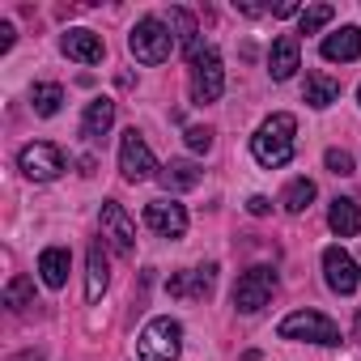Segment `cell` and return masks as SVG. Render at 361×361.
<instances>
[{"label":"cell","instance_id":"obj_1","mask_svg":"<svg viewBox=\"0 0 361 361\" xmlns=\"http://www.w3.org/2000/svg\"><path fill=\"white\" fill-rule=\"evenodd\" d=\"M293 149H298V119L285 115V111L268 115V119L255 128V136H251V153H255V161L268 166V170L285 166V161L293 157Z\"/></svg>","mask_w":361,"mask_h":361},{"label":"cell","instance_id":"obj_2","mask_svg":"<svg viewBox=\"0 0 361 361\" xmlns=\"http://www.w3.org/2000/svg\"><path fill=\"white\" fill-rule=\"evenodd\" d=\"M136 353H140V361H178V353H183V327H178V319H170V314L149 319L145 331L136 336Z\"/></svg>","mask_w":361,"mask_h":361},{"label":"cell","instance_id":"obj_3","mask_svg":"<svg viewBox=\"0 0 361 361\" xmlns=\"http://www.w3.org/2000/svg\"><path fill=\"white\" fill-rule=\"evenodd\" d=\"M174 47H178V43H174L170 26H166L161 18H140V22L132 26V35H128V51H132L140 64H166Z\"/></svg>","mask_w":361,"mask_h":361},{"label":"cell","instance_id":"obj_4","mask_svg":"<svg viewBox=\"0 0 361 361\" xmlns=\"http://www.w3.org/2000/svg\"><path fill=\"white\" fill-rule=\"evenodd\" d=\"M226 94V68H221V51L217 47H200L192 56V102L209 106Z\"/></svg>","mask_w":361,"mask_h":361},{"label":"cell","instance_id":"obj_5","mask_svg":"<svg viewBox=\"0 0 361 361\" xmlns=\"http://www.w3.org/2000/svg\"><path fill=\"white\" fill-rule=\"evenodd\" d=\"M272 293H276V272H272L268 264H255V268H247V272L238 276V285H234V310H238V314H259V310L272 302Z\"/></svg>","mask_w":361,"mask_h":361},{"label":"cell","instance_id":"obj_6","mask_svg":"<svg viewBox=\"0 0 361 361\" xmlns=\"http://www.w3.org/2000/svg\"><path fill=\"white\" fill-rule=\"evenodd\" d=\"M281 340H310V344H340V327L319 310H293L281 319Z\"/></svg>","mask_w":361,"mask_h":361},{"label":"cell","instance_id":"obj_7","mask_svg":"<svg viewBox=\"0 0 361 361\" xmlns=\"http://www.w3.org/2000/svg\"><path fill=\"white\" fill-rule=\"evenodd\" d=\"M119 170H123V178H128V183H145V178L161 174V170H157V157H153V149L145 145V136H140L136 128H128V132L119 136Z\"/></svg>","mask_w":361,"mask_h":361},{"label":"cell","instance_id":"obj_8","mask_svg":"<svg viewBox=\"0 0 361 361\" xmlns=\"http://www.w3.org/2000/svg\"><path fill=\"white\" fill-rule=\"evenodd\" d=\"M18 166L26 178H35V183H51V178L64 174V153L51 145V140H35L18 153Z\"/></svg>","mask_w":361,"mask_h":361},{"label":"cell","instance_id":"obj_9","mask_svg":"<svg viewBox=\"0 0 361 361\" xmlns=\"http://www.w3.org/2000/svg\"><path fill=\"white\" fill-rule=\"evenodd\" d=\"M323 281H327V289L331 293H357V285H361V268H357V259L344 251V247H327L323 251Z\"/></svg>","mask_w":361,"mask_h":361},{"label":"cell","instance_id":"obj_10","mask_svg":"<svg viewBox=\"0 0 361 361\" xmlns=\"http://www.w3.org/2000/svg\"><path fill=\"white\" fill-rule=\"evenodd\" d=\"M98 226H102V238H106L119 255H132V247H136V226H132V217L123 213V204L106 200L102 213H98Z\"/></svg>","mask_w":361,"mask_h":361},{"label":"cell","instance_id":"obj_11","mask_svg":"<svg viewBox=\"0 0 361 361\" xmlns=\"http://www.w3.org/2000/svg\"><path fill=\"white\" fill-rule=\"evenodd\" d=\"M145 226L161 238H183L188 234V209L174 200H153L145 204Z\"/></svg>","mask_w":361,"mask_h":361},{"label":"cell","instance_id":"obj_12","mask_svg":"<svg viewBox=\"0 0 361 361\" xmlns=\"http://www.w3.org/2000/svg\"><path fill=\"white\" fill-rule=\"evenodd\" d=\"M217 285V264H204V268H192V272H178L166 281V289L174 298H209Z\"/></svg>","mask_w":361,"mask_h":361},{"label":"cell","instance_id":"obj_13","mask_svg":"<svg viewBox=\"0 0 361 361\" xmlns=\"http://www.w3.org/2000/svg\"><path fill=\"white\" fill-rule=\"evenodd\" d=\"M298 68H302L298 35H281V39H272V51H268V73H272V81H289Z\"/></svg>","mask_w":361,"mask_h":361},{"label":"cell","instance_id":"obj_14","mask_svg":"<svg viewBox=\"0 0 361 361\" xmlns=\"http://www.w3.org/2000/svg\"><path fill=\"white\" fill-rule=\"evenodd\" d=\"M323 60H331V64H348V60H357L361 56V26H340L336 35H327L323 39Z\"/></svg>","mask_w":361,"mask_h":361},{"label":"cell","instance_id":"obj_15","mask_svg":"<svg viewBox=\"0 0 361 361\" xmlns=\"http://www.w3.org/2000/svg\"><path fill=\"white\" fill-rule=\"evenodd\" d=\"M60 47H64V56L77 60V64H102V56H106V47H102V39H98L94 30H68Z\"/></svg>","mask_w":361,"mask_h":361},{"label":"cell","instance_id":"obj_16","mask_svg":"<svg viewBox=\"0 0 361 361\" xmlns=\"http://www.w3.org/2000/svg\"><path fill=\"white\" fill-rule=\"evenodd\" d=\"M327 226L336 238H357L361 234V204L348 200V196H336L331 209H327Z\"/></svg>","mask_w":361,"mask_h":361},{"label":"cell","instance_id":"obj_17","mask_svg":"<svg viewBox=\"0 0 361 361\" xmlns=\"http://www.w3.org/2000/svg\"><path fill=\"white\" fill-rule=\"evenodd\" d=\"M111 123H115V102L111 98H94L85 106V115H81V136L85 140H102L111 132Z\"/></svg>","mask_w":361,"mask_h":361},{"label":"cell","instance_id":"obj_18","mask_svg":"<svg viewBox=\"0 0 361 361\" xmlns=\"http://www.w3.org/2000/svg\"><path fill=\"white\" fill-rule=\"evenodd\" d=\"M68 268H73V255L64 247H47L39 255V272H43V285L47 289H64L68 285Z\"/></svg>","mask_w":361,"mask_h":361},{"label":"cell","instance_id":"obj_19","mask_svg":"<svg viewBox=\"0 0 361 361\" xmlns=\"http://www.w3.org/2000/svg\"><path fill=\"white\" fill-rule=\"evenodd\" d=\"M157 178H161V188H166V192H188V188L200 183V166L188 161V157H178V161H166Z\"/></svg>","mask_w":361,"mask_h":361},{"label":"cell","instance_id":"obj_20","mask_svg":"<svg viewBox=\"0 0 361 361\" xmlns=\"http://www.w3.org/2000/svg\"><path fill=\"white\" fill-rule=\"evenodd\" d=\"M166 26H170V35H174V43L183 47L188 56H196L200 51V26H196V18L188 13V9H170V18H166Z\"/></svg>","mask_w":361,"mask_h":361},{"label":"cell","instance_id":"obj_21","mask_svg":"<svg viewBox=\"0 0 361 361\" xmlns=\"http://www.w3.org/2000/svg\"><path fill=\"white\" fill-rule=\"evenodd\" d=\"M106 285H111L106 251H102V243H94V247H90V268H85V298H90V302H98V298L106 293Z\"/></svg>","mask_w":361,"mask_h":361},{"label":"cell","instance_id":"obj_22","mask_svg":"<svg viewBox=\"0 0 361 361\" xmlns=\"http://www.w3.org/2000/svg\"><path fill=\"white\" fill-rule=\"evenodd\" d=\"M302 98H306L314 111H327L331 102H340V81H331V77H323V73H310Z\"/></svg>","mask_w":361,"mask_h":361},{"label":"cell","instance_id":"obj_23","mask_svg":"<svg viewBox=\"0 0 361 361\" xmlns=\"http://www.w3.org/2000/svg\"><path fill=\"white\" fill-rule=\"evenodd\" d=\"M60 102H64V90H60L56 81H39V85L30 90V106H35V115H43V119H51V115L60 111Z\"/></svg>","mask_w":361,"mask_h":361},{"label":"cell","instance_id":"obj_24","mask_svg":"<svg viewBox=\"0 0 361 361\" xmlns=\"http://www.w3.org/2000/svg\"><path fill=\"white\" fill-rule=\"evenodd\" d=\"M310 200H314V183H310V178H293V183L281 192V209L285 213H306Z\"/></svg>","mask_w":361,"mask_h":361},{"label":"cell","instance_id":"obj_25","mask_svg":"<svg viewBox=\"0 0 361 361\" xmlns=\"http://www.w3.org/2000/svg\"><path fill=\"white\" fill-rule=\"evenodd\" d=\"M5 306H9V310L35 306V281H30V276H13V281L5 285Z\"/></svg>","mask_w":361,"mask_h":361},{"label":"cell","instance_id":"obj_26","mask_svg":"<svg viewBox=\"0 0 361 361\" xmlns=\"http://www.w3.org/2000/svg\"><path fill=\"white\" fill-rule=\"evenodd\" d=\"M336 18V9L331 5H310V9H302V22H298V35H319L327 22Z\"/></svg>","mask_w":361,"mask_h":361},{"label":"cell","instance_id":"obj_27","mask_svg":"<svg viewBox=\"0 0 361 361\" xmlns=\"http://www.w3.org/2000/svg\"><path fill=\"white\" fill-rule=\"evenodd\" d=\"M323 161H327L331 174H353V153H348V149H327Z\"/></svg>","mask_w":361,"mask_h":361},{"label":"cell","instance_id":"obj_28","mask_svg":"<svg viewBox=\"0 0 361 361\" xmlns=\"http://www.w3.org/2000/svg\"><path fill=\"white\" fill-rule=\"evenodd\" d=\"M188 149L192 153H209L213 149V132L209 128H188Z\"/></svg>","mask_w":361,"mask_h":361},{"label":"cell","instance_id":"obj_29","mask_svg":"<svg viewBox=\"0 0 361 361\" xmlns=\"http://www.w3.org/2000/svg\"><path fill=\"white\" fill-rule=\"evenodd\" d=\"M13 39H18V30H13V22H0V56H5V51L13 47Z\"/></svg>","mask_w":361,"mask_h":361},{"label":"cell","instance_id":"obj_30","mask_svg":"<svg viewBox=\"0 0 361 361\" xmlns=\"http://www.w3.org/2000/svg\"><path fill=\"white\" fill-rule=\"evenodd\" d=\"M268 209H272V200H268V196H251V200H247V213H251V217H264Z\"/></svg>","mask_w":361,"mask_h":361},{"label":"cell","instance_id":"obj_31","mask_svg":"<svg viewBox=\"0 0 361 361\" xmlns=\"http://www.w3.org/2000/svg\"><path fill=\"white\" fill-rule=\"evenodd\" d=\"M357 98H361V85H357Z\"/></svg>","mask_w":361,"mask_h":361}]
</instances>
